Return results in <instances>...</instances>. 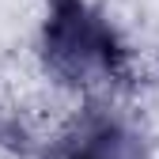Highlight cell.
I'll list each match as a JSON object with an SVG mask.
<instances>
[{
    "label": "cell",
    "instance_id": "1",
    "mask_svg": "<svg viewBox=\"0 0 159 159\" xmlns=\"http://www.w3.org/2000/svg\"><path fill=\"white\" fill-rule=\"evenodd\" d=\"M42 53L46 68L68 87L114 84L125 76V49L87 0H49Z\"/></svg>",
    "mask_w": 159,
    "mask_h": 159
},
{
    "label": "cell",
    "instance_id": "2",
    "mask_svg": "<svg viewBox=\"0 0 159 159\" xmlns=\"http://www.w3.org/2000/svg\"><path fill=\"white\" fill-rule=\"evenodd\" d=\"M53 159H144L140 136L114 117H91Z\"/></svg>",
    "mask_w": 159,
    "mask_h": 159
}]
</instances>
